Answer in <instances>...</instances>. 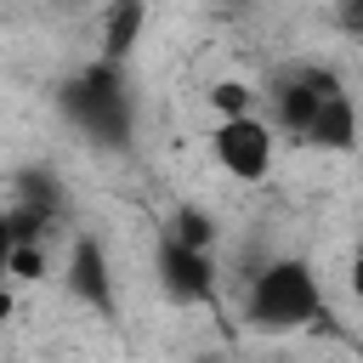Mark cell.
Wrapping results in <instances>:
<instances>
[{
    "label": "cell",
    "instance_id": "1",
    "mask_svg": "<svg viewBox=\"0 0 363 363\" xmlns=\"http://www.w3.org/2000/svg\"><path fill=\"white\" fill-rule=\"evenodd\" d=\"M255 329H301L306 318H318V278L306 261H272L267 272H255L250 301H244Z\"/></svg>",
    "mask_w": 363,
    "mask_h": 363
},
{
    "label": "cell",
    "instance_id": "2",
    "mask_svg": "<svg viewBox=\"0 0 363 363\" xmlns=\"http://www.w3.org/2000/svg\"><path fill=\"white\" fill-rule=\"evenodd\" d=\"M210 153H216V164H221L227 176H238V182H261V176L272 170V125L255 119V113H244V119H221L216 136H210Z\"/></svg>",
    "mask_w": 363,
    "mask_h": 363
},
{
    "label": "cell",
    "instance_id": "3",
    "mask_svg": "<svg viewBox=\"0 0 363 363\" xmlns=\"http://www.w3.org/2000/svg\"><path fill=\"white\" fill-rule=\"evenodd\" d=\"M159 284L170 301H204L216 289V272L204 261V250H182V244H159Z\"/></svg>",
    "mask_w": 363,
    "mask_h": 363
},
{
    "label": "cell",
    "instance_id": "4",
    "mask_svg": "<svg viewBox=\"0 0 363 363\" xmlns=\"http://www.w3.org/2000/svg\"><path fill=\"white\" fill-rule=\"evenodd\" d=\"M312 147H335V153H346L352 142H357V108H352V96L340 91V85H329L323 96H318V108H312V119H306V130H301Z\"/></svg>",
    "mask_w": 363,
    "mask_h": 363
},
{
    "label": "cell",
    "instance_id": "5",
    "mask_svg": "<svg viewBox=\"0 0 363 363\" xmlns=\"http://www.w3.org/2000/svg\"><path fill=\"white\" fill-rule=\"evenodd\" d=\"M68 289H74L79 301H96L102 312L113 306V295H108V261H102V250H96L91 238H79V244H74V261H68Z\"/></svg>",
    "mask_w": 363,
    "mask_h": 363
},
{
    "label": "cell",
    "instance_id": "6",
    "mask_svg": "<svg viewBox=\"0 0 363 363\" xmlns=\"http://www.w3.org/2000/svg\"><path fill=\"white\" fill-rule=\"evenodd\" d=\"M329 85H335L329 74H295V79H284L278 85V119L289 130H306V119H312V108H318V96Z\"/></svg>",
    "mask_w": 363,
    "mask_h": 363
},
{
    "label": "cell",
    "instance_id": "7",
    "mask_svg": "<svg viewBox=\"0 0 363 363\" xmlns=\"http://www.w3.org/2000/svg\"><path fill=\"white\" fill-rule=\"evenodd\" d=\"M136 34H142V6H113V11H108V40H102L108 62H119V57L136 45Z\"/></svg>",
    "mask_w": 363,
    "mask_h": 363
},
{
    "label": "cell",
    "instance_id": "8",
    "mask_svg": "<svg viewBox=\"0 0 363 363\" xmlns=\"http://www.w3.org/2000/svg\"><path fill=\"white\" fill-rule=\"evenodd\" d=\"M210 102H216V113H221V119H244V113H250V85L221 79V85L210 91Z\"/></svg>",
    "mask_w": 363,
    "mask_h": 363
},
{
    "label": "cell",
    "instance_id": "9",
    "mask_svg": "<svg viewBox=\"0 0 363 363\" xmlns=\"http://www.w3.org/2000/svg\"><path fill=\"white\" fill-rule=\"evenodd\" d=\"M6 272H11V278H40V272H45V250H40V244H11Z\"/></svg>",
    "mask_w": 363,
    "mask_h": 363
},
{
    "label": "cell",
    "instance_id": "10",
    "mask_svg": "<svg viewBox=\"0 0 363 363\" xmlns=\"http://www.w3.org/2000/svg\"><path fill=\"white\" fill-rule=\"evenodd\" d=\"M6 255H11V216H6V204H0V272H6Z\"/></svg>",
    "mask_w": 363,
    "mask_h": 363
},
{
    "label": "cell",
    "instance_id": "11",
    "mask_svg": "<svg viewBox=\"0 0 363 363\" xmlns=\"http://www.w3.org/2000/svg\"><path fill=\"white\" fill-rule=\"evenodd\" d=\"M352 295H357V301H363V255H357V261H352Z\"/></svg>",
    "mask_w": 363,
    "mask_h": 363
},
{
    "label": "cell",
    "instance_id": "12",
    "mask_svg": "<svg viewBox=\"0 0 363 363\" xmlns=\"http://www.w3.org/2000/svg\"><path fill=\"white\" fill-rule=\"evenodd\" d=\"M11 318V289H6V278H0V323Z\"/></svg>",
    "mask_w": 363,
    "mask_h": 363
}]
</instances>
